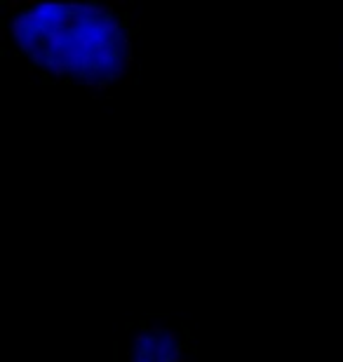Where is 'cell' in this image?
<instances>
[{"label": "cell", "instance_id": "6da1fadb", "mask_svg": "<svg viewBox=\"0 0 343 362\" xmlns=\"http://www.w3.org/2000/svg\"><path fill=\"white\" fill-rule=\"evenodd\" d=\"M137 33L120 3H7L3 52L38 82L110 89L137 78Z\"/></svg>", "mask_w": 343, "mask_h": 362}, {"label": "cell", "instance_id": "7a4b0ae2", "mask_svg": "<svg viewBox=\"0 0 343 362\" xmlns=\"http://www.w3.org/2000/svg\"><path fill=\"white\" fill-rule=\"evenodd\" d=\"M118 362H202V357L191 332L162 315L127 325Z\"/></svg>", "mask_w": 343, "mask_h": 362}, {"label": "cell", "instance_id": "3957f363", "mask_svg": "<svg viewBox=\"0 0 343 362\" xmlns=\"http://www.w3.org/2000/svg\"><path fill=\"white\" fill-rule=\"evenodd\" d=\"M341 55H343V47H341Z\"/></svg>", "mask_w": 343, "mask_h": 362}]
</instances>
